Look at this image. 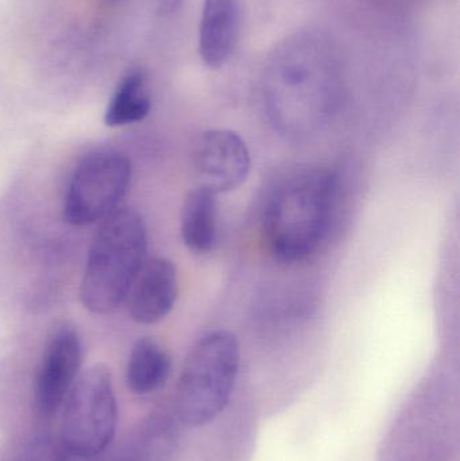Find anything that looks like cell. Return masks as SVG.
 <instances>
[{
    "label": "cell",
    "mask_w": 460,
    "mask_h": 461,
    "mask_svg": "<svg viewBox=\"0 0 460 461\" xmlns=\"http://www.w3.org/2000/svg\"><path fill=\"white\" fill-rule=\"evenodd\" d=\"M339 196V176L329 167H302L281 178L262 210V238L270 254L285 262L315 254L334 226Z\"/></svg>",
    "instance_id": "obj_1"
},
{
    "label": "cell",
    "mask_w": 460,
    "mask_h": 461,
    "mask_svg": "<svg viewBox=\"0 0 460 461\" xmlns=\"http://www.w3.org/2000/svg\"><path fill=\"white\" fill-rule=\"evenodd\" d=\"M338 88L337 56L318 32H297L270 56L265 92L275 113L321 116L334 104Z\"/></svg>",
    "instance_id": "obj_2"
},
{
    "label": "cell",
    "mask_w": 460,
    "mask_h": 461,
    "mask_svg": "<svg viewBox=\"0 0 460 461\" xmlns=\"http://www.w3.org/2000/svg\"><path fill=\"white\" fill-rule=\"evenodd\" d=\"M148 233L131 208H118L100 221L92 239L80 284L81 303L95 314H107L126 301L146 262Z\"/></svg>",
    "instance_id": "obj_3"
},
{
    "label": "cell",
    "mask_w": 460,
    "mask_h": 461,
    "mask_svg": "<svg viewBox=\"0 0 460 461\" xmlns=\"http://www.w3.org/2000/svg\"><path fill=\"white\" fill-rule=\"evenodd\" d=\"M240 367V347L229 330L205 333L189 349L176 392L184 424L204 427L229 405Z\"/></svg>",
    "instance_id": "obj_4"
},
{
    "label": "cell",
    "mask_w": 460,
    "mask_h": 461,
    "mask_svg": "<svg viewBox=\"0 0 460 461\" xmlns=\"http://www.w3.org/2000/svg\"><path fill=\"white\" fill-rule=\"evenodd\" d=\"M116 425L118 402L111 371L92 366L78 375L64 401L62 447L83 459L97 456L115 438Z\"/></svg>",
    "instance_id": "obj_5"
},
{
    "label": "cell",
    "mask_w": 460,
    "mask_h": 461,
    "mask_svg": "<svg viewBox=\"0 0 460 461\" xmlns=\"http://www.w3.org/2000/svg\"><path fill=\"white\" fill-rule=\"evenodd\" d=\"M130 159L116 150L86 154L73 170L62 213L76 227L100 223L119 208L131 183Z\"/></svg>",
    "instance_id": "obj_6"
},
{
    "label": "cell",
    "mask_w": 460,
    "mask_h": 461,
    "mask_svg": "<svg viewBox=\"0 0 460 461\" xmlns=\"http://www.w3.org/2000/svg\"><path fill=\"white\" fill-rule=\"evenodd\" d=\"M83 343L76 327L62 322L54 328L41 357L34 384L35 411L51 417L64 405L80 375Z\"/></svg>",
    "instance_id": "obj_7"
},
{
    "label": "cell",
    "mask_w": 460,
    "mask_h": 461,
    "mask_svg": "<svg viewBox=\"0 0 460 461\" xmlns=\"http://www.w3.org/2000/svg\"><path fill=\"white\" fill-rule=\"evenodd\" d=\"M200 185L216 194L239 188L251 169V156L238 132L213 129L200 134L192 151Z\"/></svg>",
    "instance_id": "obj_8"
},
{
    "label": "cell",
    "mask_w": 460,
    "mask_h": 461,
    "mask_svg": "<svg viewBox=\"0 0 460 461\" xmlns=\"http://www.w3.org/2000/svg\"><path fill=\"white\" fill-rule=\"evenodd\" d=\"M178 297V274L167 258L146 260L135 278L126 303L130 317L138 324L162 321L175 308Z\"/></svg>",
    "instance_id": "obj_9"
},
{
    "label": "cell",
    "mask_w": 460,
    "mask_h": 461,
    "mask_svg": "<svg viewBox=\"0 0 460 461\" xmlns=\"http://www.w3.org/2000/svg\"><path fill=\"white\" fill-rule=\"evenodd\" d=\"M239 30L238 0H204L199 32V53L211 69L231 59Z\"/></svg>",
    "instance_id": "obj_10"
},
{
    "label": "cell",
    "mask_w": 460,
    "mask_h": 461,
    "mask_svg": "<svg viewBox=\"0 0 460 461\" xmlns=\"http://www.w3.org/2000/svg\"><path fill=\"white\" fill-rule=\"evenodd\" d=\"M180 230L189 251H212L218 239V194L202 185L189 191L181 208Z\"/></svg>",
    "instance_id": "obj_11"
},
{
    "label": "cell",
    "mask_w": 460,
    "mask_h": 461,
    "mask_svg": "<svg viewBox=\"0 0 460 461\" xmlns=\"http://www.w3.org/2000/svg\"><path fill=\"white\" fill-rule=\"evenodd\" d=\"M172 359L169 352L153 338H142L134 344L127 362V386L138 395L162 389L169 379Z\"/></svg>",
    "instance_id": "obj_12"
},
{
    "label": "cell",
    "mask_w": 460,
    "mask_h": 461,
    "mask_svg": "<svg viewBox=\"0 0 460 461\" xmlns=\"http://www.w3.org/2000/svg\"><path fill=\"white\" fill-rule=\"evenodd\" d=\"M151 110V100L146 89L142 72L127 73L116 86L104 113L108 127H123L142 122Z\"/></svg>",
    "instance_id": "obj_13"
},
{
    "label": "cell",
    "mask_w": 460,
    "mask_h": 461,
    "mask_svg": "<svg viewBox=\"0 0 460 461\" xmlns=\"http://www.w3.org/2000/svg\"><path fill=\"white\" fill-rule=\"evenodd\" d=\"M67 451L61 441L38 438L30 441L10 461H65Z\"/></svg>",
    "instance_id": "obj_14"
},
{
    "label": "cell",
    "mask_w": 460,
    "mask_h": 461,
    "mask_svg": "<svg viewBox=\"0 0 460 461\" xmlns=\"http://www.w3.org/2000/svg\"><path fill=\"white\" fill-rule=\"evenodd\" d=\"M183 2L184 0H158V5H157L158 15L167 16L177 13Z\"/></svg>",
    "instance_id": "obj_15"
},
{
    "label": "cell",
    "mask_w": 460,
    "mask_h": 461,
    "mask_svg": "<svg viewBox=\"0 0 460 461\" xmlns=\"http://www.w3.org/2000/svg\"><path fill=\"white\" fill-rule=\"evenodd\" d=\"M135 461H138V460H135Z\"/></svg>",
    "instance_id": "obj_16"
}]
</instances>
